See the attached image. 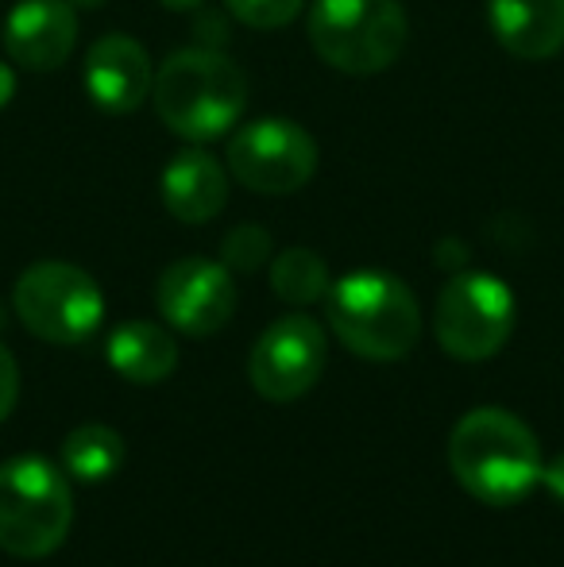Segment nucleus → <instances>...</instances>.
Instances as JSON below:
<instances>
[{
    "mask_svg": "<svg viewBox=\"0 0 564 567\" xmlns=\"http://www.w3.org/2000/svg\"><path fill=\"white\" fill-rule=\"evenodd\" d=\"M329 267L309 247H286L271 262V290L290 306H314V301H321L329 293Z\"/></svg>",
    "mask_w": 564,
    "mask_h": 567,
    "instance_id": "f3484780",
    "label": "nucleus"
},
{
    "mask_svg": "<svg viewBox=\"0 0 564 567\" xmlns=\"http://www.w3.org/2000/svg\"><path fill=\"white\" fill-rule=\"evenodd\" d=\"M155 306L171 329L186 332V337H213L233 321L236 282L228 267L189 255L158 275Z\"/></svg>",
    "mask_w": 564,
    "mask_h": 567,
    "instance_id": "9d476101",
    "label": "nucleus"
},
{
    "mask_svg": "<svg viewBox=\"0 0 564 567\" xmlns=\"http://www.w3.org/2000/svg\"><path fill=\"white\" fill-rule=\"evenodd\" d=\"M325 313L352 355L371 363H394L410 355L422 337V313L407 282L387 270H356L325 293Z\"/></svg>",
    "mask_w": 564,
    "mask_h": 567,
    "instance_id": "7ed1b4c3",
    "label": "nucleus"
},
{
    "mask_svg": "<svg viewBox=\"0 0 564 567\" xmlns=\"http://www.w3.org/2000/svg\"><path fill=\"white\" fill-rule=\"evenodd\" d=\"M309 47L340 74H379L407 47V12L399 0H317Z\"/></svg>",
    "mask_w": 564,
    "mask_h": 567,
    "instance_id": "39448f33",
    "label": "nucleus"
},
{
    "mask_svg": "<svg viewBox=\"0 0 564 567\" xmlns=\"http://www.w3.org/2000/svg\"><path fill=\"white\" fill-rule=\"evenodd\" d=\"M542 483H545V491H550L553 498L564 502V452L557 455V460H550L542 467Z\"/></svg>",
    "mask_w": 564,
    "mask_h": 567,
    "instance_id": "412c9836",
    "label": "nucleus"
},
{
    "mask_svg": "<svg viewBox=\"0 0 564 567\" xmlns=\"http://www.w3.org/2000/svg\"><path fill=\"white\" fill-rule=\"evenodd\" d=\"M306 0H225V8L244 23V28L256 31H275L283 23H290L301 12Z\"/></svg>",
    "mask_w": 564,
    "mask_h": 567,
    "instance_id": "6ab92c4d",
    "label": "nucleus"
},
{
    "mask_svg": "<svg viewBox=\"0 0 564 567\" xmlns=\"http://www.w3.org/2000/svg\"><path fill=\"white\" fill-rule=\"evenodd\" d=\"M221 259H225L228 270H259L267 259H271V236H267L259 225H240L225 236V247H221Z\"/></svg>",
    "mask_w": 564,
    "mask_h": 567,
    "instance_id": "a211bd4d",
    "label": "nucleus"
},
{
    "mask_svg": "<svg viewBox=\"0 0 564 567\" xmlns=\"http://www.w3.org/2000/svg\"><path fill=\"white\" fill-rule=\"evenodd\" d=\"M109 363L121 379L136 382V386H151V382L171 379L178 367V343L166 329L151 321H129L109 337Z\"/></svg>",
    "mask_w": 564,
    "mask_h": 567,
    "instance_id": "2eb2a0df",
    "label": "nucleus"
},
{
    "mask_svg": "<svg viewBox=\"0 0 564 567\" xmlns=\"http://www.w3.org/2000/svg\"><path fill=\"white\" fill-rule=\"evenodd\" d=\"M437 343L460 363L491 359L514 332V293L503 278L460 270L449 278L433 309Z\"/></svg>",
    "mask_w": 564,
    "mask_h": 567,
    "instance_id": "0eeeda50",
    "label": "nucleus"
},
{
    "mask_svg": "<svg viewBox=\"0 0 564 567\" xmlns=\"http://www.w3.org/2000/svg\"><path fill=\"white\" fill-rule=\"evenodd\" d=\"M449 467L472 498L514 506L542 483V444L526 421L499 405H483L457 421L449 436Z\"/></svg>",
    "mask_w": 564,
    "mask_h": 567,
    "instance_id": "f257e3e1",
    "label": "nucleus"
},
{
    "mask_svg": "<svg viewBox=\"0 0 564 567\" xmlns=\"http://www.w3.org/2000/svg\"><path fill=\"white\" fill-rule=\"evenodd\" d=\"M62 463H66L70 478H78V483H105V478H113L121 471L124 441L116 436V429L90 421V425H78L62 441Z\"/></svg>",
    "mask_w": 564,
    "mask_h": 567,
    "instance_id": "dca6fc26",
    "label": "nucleus"
},
{
    "mask_svg": "<svg viewBox=\"0 0 564 567\" xmlns=\"http://www.w3.org/2000/svg\"><path fill=\"white\" fill-rule=\"evenodd\" d=\"M228 171L252 194H294L317 171V143L301 124L283 116L252 120L228 143Z\"/></svg>",
    "mask_w": 564,
    "mask_h": 567,
    "instance_id": "6e6552de",
    "label": "nucleus"
},
{
    "mask_svg": "<svg viewBox=\"0 0 564 567\" xmlns=\"http://www.w3.org/2000/svg\"><path fill=\"white\" fill-rule=\"evenodd\" d=\"M155 66L132 35H105L85 54V90L105 113H136L151 97Z\"/></svg>",
    "mask_w": 564,
    "mask_h": 567,
    "instance_id": "f8f14e48",
    "label": "nucleus"
},
{
    "mask_svg": "<svg viewBox=\"0 0 564 567\" xmlns=\"http://www.w3.org/2000/svg\"><path fill=\"white\" fill-rule=\"evenodd\" d=\"M158 4H166L171 12H194V8L202 4V0H158Z\"/></svg>",
    "mask_w": 564,
    "mask_h": 567,
    "instance_id": "5701e85b",
    "label": "nucleus"
},
{
    "mask_svg": "<svg viewBox=\"0 0 564 567\" xmlns=\"http://www.w3.org/2000/svg\"><path fill=\"white\" fill-rule=\"evenodd\" d=\"M12 93H16V78H12V70H8L4 62H0V109H4L8 101H12Z\"/></svg>",
    "mask_w": 564,
    "mask_h": 567,
    "instance_id": "4be33fe9",
    "label": "nucleus"
},
{
    "mask_svg": "<svg viewBox=\"0 0 564 567\" xmlns=\"http://www.w3.org/2000/svg\"><path fill=\"white\" fill-rule=\"evenodd\" d=\"M16 398H20V367H16L12 351L0 343V421L16 410Z\"/></svg>",
    "mask_w": 564,
    "mask_h": 567,
    "instance_id": "aec40b11",
    "label": "nucleus"
},
{
    "mask_svg": "<svg viewBox=\"0 0 564 567\" xmlns=\"http://www.w3.org/2000/svg\"><path fill=\"white\" fill-rule=\"evenodd\" d=\"M158 189H163V205L174 220H182V225H205V220H213L225 209L228 174L209 151L186 147L166 163Z\"/></svg>",
    "mask_w": 564,
    "mask_h": 567,
    "instance_id": "ddd939ff",
    "label": "nucleus"
},
{
    "mask_svg": "<svg viewBox=\"0 0 564 567\" xmlns=\"http://www.w3.org/2000/svg\"><path fill=\"white\" fill-rule=\"evenodd\" d=\"M78 43L74 0H20L4 20V51L16 66L59 70Z\"/></svg>",
    "mask_w": 564,
    "mask_h": 567,
    "instance_id": "9b49d317",
    "label": "nucleus"
},
{
    "mask_svg": "<svg viewBox=\"0 0 564 567\" xmlns=\"http://www.w3.org/2000/svg\"><path fill=\"white\" fill-rule=\"evenodd\" d=\"M70 483L43 455H12L0 463V548L16 560L59 553L70 533Z\"/></svg>",
    "mask_w": 564,
    "mask_h": 567,
    "instance_id": "20e7f679",
    "label": "nucleus"
},
{
    "mask_svg": "<svg viewBox=\"0 0 564 567\" xmlns=\"http://www.w3.org/2000/svg\"><path fill=\"white\" fill-rule=\"evenodd\" d=\"M488 20L514 59L542 62L564 51V0H488Z\"/></svg>",
    "mask_w": 564,
    "mask_h": 567,
    "instance_id": "4468645a",
    "label": "nucleus"
},
{
    "mask_svg": "<svg viewBox=\"0 0 564 567\" xmlns=\"http://www.w3.org/2000/svg\"><path fill=\"white\" fill-rule=\"evenodd\" d=\"M74 4H82V8H101V4H109V0H74Z\"/></svg>",
    "mask_w": 564,
    "mask_h": 567,
    "instance_id": "b1692460",
    "label": "nucleus"
},
{
    "mask_svg": "<svg viewBox=\"0 0 564 567\" xmlns=\"http://www.w3.org/2000/svg\"><path fill=\"white\" fill-rule=\"evenodd\" d=\"M329 359V343L314 317H279L267 324L248 359V379L267 402H298L317 386Z\"/></svg>",
    "mask_w": 564,
    "mask_h": 567,
    "instance_id": "1a4fd4ad",
    "label": "nucleus"
},
{
    "mask_svg": "<svg viewBox=\"0 0 564 567\" xmlns=\"http://www.w3.org/2000/svg\"><path fill=\"white\" fill-rule=\"evenodd\" d=\"M151 105L174 135L209 143L240 124L248 109V78L228 54L209 47L174 51L151 82Z\"/></svg>",
    "mask_w": 564,
    "mask_h": 567,
    "instance_id": "f03ea898",
    "label": "nucleus"
},
{
    "mask_svg": "<svg viewBox=\"0 0 564 567\" xmlns=\"http://www.w3.org/2000/svg\"><path fill=\"white\" fill-rule=\"evenodd\" d=\"M16 317L47 343H82L105 321L101 286L74 262L47 259L20 275L12 290Z\"/></svg>",
    "mask_w": 564,
    "mask_h": 567,
    "instance_id": "423d86ee",
    "label": "nucleus"
}]
</instances>
